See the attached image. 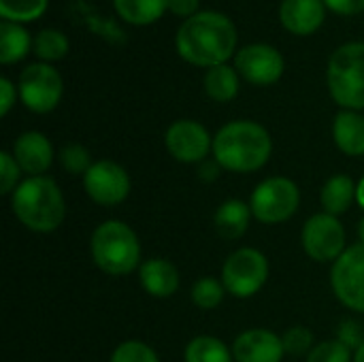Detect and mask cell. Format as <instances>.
I'll list each match as a JSON object with an SVG mask.
<instances>
[{"mask_svg":"<svg viewBox=\"0 0 364 362\" xmlns=\"http://www.w3.org/2000/svg\"><path fill=\"white\" fill-rule=\"evenodd\" d=\"M239 32L235 21L220 11H200L186 19L175 34L179 58L198 68L226 64L237 55Z\"/></svg>","mask_w":364,"mask_h":362,"instance_id":"6da1fadb","label":"cell"},{"mask_svg":"<svg viewBox=\"0 0 364 362\" xmlns=\"http://www.w3.org/2000/svg\"><path fill=\"white\" fill-rule=\"evenodd\" d=\"M271 154L269 130L252 119L228 122L213 137V160L230 173H254L269 162Z\"/></svg>","mask_w":364,"mask_h":362,"instance_id":"7a4b0ae2","label":"cell"},{"mask_svg":"<svg viewBox=\"0 0 364 362\" xmlns=\"http://www.w3.org/2000/svg\"><path fill=\"white\" fill-rule=\"evenodd\" d=\"M15 218L32 233H53L66 218V201L60 186L47 177H28L11 194Z\"/></svg>","mask_w":364,"mask_h":362,"instance_id":"3957f363","label":"cell"},{"mask_svg":"<svg viewBox=\"0 0 364 362\" xmlns=\"http://www.w3.org/2000/svg\"><path fill=\"white\" fill-rule=\"evenodd\" d=\"M94 265L107 275H130L141 267V243L136 233L122 220L98 224L90 239Z\"/></svg>","mask_w":364,"mask_h":362,"instance_id":"277c9868","label":"cell"},{"mask_svg":"<svg viewBox=\"0 0 364 362\" xmlns=\"http://www.w3.org/2000/svg\"><path fill=\"white\" fill-rule=\"evenodd\" d=\"M326 85L331 98L350 111L364 109V41H350L337 47L328 60Z\"/></svg>","mask_w":364,"mask_h":362,"instance_id":"5b68a950","label":"cell"},{"mask_svg":"<svg viewBox=\"0 0 364 362\" xmlns=\"http://www.w3.org/2000/svg\"><path fill=\"white\" fill-rule=\"evenodd\" d=\"M301 205V190L290 177H269L250 196V209L262 224L288 222Z\"/></svg>","mask_w":364,"mask_h":362,"instance_id":"8992f818","label":"cell"},{"mask_svg":"<svg viewBox=\"0 0 364 362\" xmlns=\"http://www.w3.org/2000/svg\"><path fill=\"white\" fill-rule=\"evenodd\" d=\"M17 92L21 105L38 115L51 113L64 94V81L58 68L47 62H32L28 64L17 79Z\"/></svg>","mask_w":364,"mask_h":362,"instance_id":"52a82bcc","label":"cell"},{"mask_svg":"<svg viewBox=\"0 0 364 362\" xmlns=\"http://www.w3.org/2000/svg\"><path fill=\"white\" fill-rule=\"evenodd\" d=\"M269 280V260L256 247L235 250L222 265V284L235 299H250Z\"/></svg>","mask_w":364,"mask_h":362,"instance_id":"ba28073f","label":"cell"},{"mask_svg":"<svg viewBox=\"0 0 364 362\" xmlns=\"http://www.w3.org/2000/svg\"><path fill=\"white\" fill-rule=\"evenodd\" d=\"M331 288L341 305L364 314V243L348 247L333 262Z\"/></svg>","mask_w":364,"mask_h":362,"instance_id":"9c48e42d","label":"cell"},{"mask_svg":"<svg viewBox=\"0 0 364 362\" xmlns=\"http://www.w3.org/2000/svg\"><path fill=\"white\" fill-rule=\"evenodd\" d=\"M301 245L311 260L335 262L348 250L343 224L331 213H316L301 230Z\"/></svg>","mask_w":364,"mask_h":362,"instance_id":"30bf717a","label":"cell"},{"mask_svg":"<svg viewBox=\"0 0 364 362\" xmlns=\"http://www.w3.org/2000/svg\"><path fill=\"white\" fill-rule=\"evenodd\" d=\"M235 68L247 83L267 87L284 77L286 60L282 51L269 43H250L237 51Z\"/></svg>","mask_w":364,"mask_h":362,"instance_id":"8fae6325","label":"cell"},{"mask_svg":"<svg viewBox=\"0 0 364 362\" xmlns=\"http://www.w3.org/2000/svg\"><path fill=\"white\" fill-rule=\"evenodd\" d=\"M164 147L177 162L198 164L213 151V137L196 119H177L164 132Z\"/></svg>","mask_w":364,"mask_h":362,"instance_id":"7c38bea8","label":"cell"},{"mask_svg":"<svg viewBox=\"0 0 364 362\" xmlns=\"http://www.w3.org/2000/svg\"><path fill=\"white\" fill-rule=\"evenodd\" d=\"M83 188L94 203L102 207H113L128 198L132 183L122 164L113 160H98L83 175Z\"/></svg>","mask_w":364,"mask_h":362,"instance_id":"4fadbf2b","label":"cell"},{"mask_svg":"<svg viewBox=\"0 0 364 362\" xmlns=\"http://www.w3.org/2000/svg\"><path fill=\"white\" fill-rule=\"evenodd\" d=\"M235 362H282L286 356L284 339L269 329L243 331L232 344Z\"/></svg>","mask_w":364,"mask_h":362,"instance_id":"5bb4252c","label":"cell"},{"mask_svg":"<svg viewBox=\"0 0 364 362\" xmlns=\"http://www.w3.org/2000/svg\"><path fill=\"white\" fill-rule=\"evenodd\" d=\"M13 158L17 160L19 169L23 173H28L30 177H41L45 175L51 164H53V145L51 141L38 132V130H28V132H21L15 143H13Z\"/></svg>","mask_w":364,"mask_h":362,"instance_id":"9a60e30c","label":"cell"},{"mask_svg":"<svg viewBox=\"0 0 364 362\" xmlns=\"http://www.w3.org/2000/svg\"><path fill=\"white\" fill-rule=\"evenodd\" d=\"M326 11L324 0H282L279 21L290 34L311 36L322 28Z\"/></svg>","mask_w":364,"mask_h":362,"instance_id":"2e32d148","label":"cell"},{"mask_svg":"<svg viewBox=\"0 0 364 362\" xmlns=\"http://www.w3.org/2000/svg\"><path fill=\"white\" fill-rule=\"evenodd\" d=\"M139 282L154 299H168L179 290V271L166 258H149L139 267Z\"/></svg>","mask_w":364,"mask_h":362,"instance_id":"e0dca14e","label":"cell"},{"mask_svg":"<svg viewBox=\"0 0 364 362\" xmlns=\"http://www.w3.org/2000/svg\"><path fill=\"white\" fill-rule=\"evenodd\" d=\"M333 141L339 151L352 158L364 156V115L360 111L341 109L333 119Z\"/></svg>","mask_w":364,"mask_h":362,"instance_id":"ac0fdd59","label":"cell"},{"mask_svg":"<svg viewBox=\"0 0 364 362\" xmlns=\"http://www.w3.org/2000/svg\"><path fill=\"white\" fill-rule=\"evenodd\" d=\"M252 218H254V213L250 209V203H243L239 198H230V201H224L215 209L213 224H215V230L220 237L235 241L247 233Z\"/></svg>","mask_w":364,"mask_h":362,"instance_id":"d6986e66","label":"cell"},{"mask_svg":"<svg viewBox=\"0 0 364 362\" xmlns=\"http://www.w3.org/2000/svg\"><path fill=\"white\" fill-rule=\"evenodd\" d=\"M356 181L350 175H333L326 179L320 192V203L324 207V213H331L335 218L343 215L354 203H356Z\"/></svg>","mask_w":364,"mask_h":362,"instance_id":"ffe728a7","label":"cell"},{"mask_svg":"<svg viewBox=\"0 0 364 362\" xmlns=\"http://www.w3.org/2000/svg\"><path fill=\"white\" fill-rule=\"evenodd\" d=\"M32 34L23 28V23L0 21V62L4 66L21 62L32 51Z\"/></svg>","mask_w":364,"mask_h":362,"instance_id":"44dd1931","label":"cell"},{"mask_svg":"<svg viewBox=\"0 0 364 362\" xmlns=\"http://www.w3.org/2000/svg\"><path fill=\"white\" fill-rule=\"evenodd\" d=\"M239 73L230 64H220L205 70L203 90L215 102H230L239 94Z\"/></svg>","mask_w":364,"mask_h":362,"instance_id":"7402d4cb","label":"cell"},{"mask_svg":"<svg viewBox=\"0 0 364 362\" xmlns=\"http://www.w3.org/2000/svg\"><path fill=\"white\" fill-rule=\"evenodd\" d=\"M113 9L130 26H149L168 11V0H113Z\"/></svg>","mask_w":364,"mask_h":362,"instance_id":"603a6c76","label":"cell"},{"mask_svg":"<svg viewBox=\"0 0 364 362\" xmlns=\"http://www.w3.org/2000/svg\"><path fill=\"white\" fill-rule=\"evenodd\" d=\"M183 362H235V356L232 348H228L222 339L198 335L186 346Z\"/></svg>","mask_w":364,"mask_h":362,"instance_id":"cb8c5ba5","label":"cell"},{"mask_svg":"<svg viewBox=\"0 0 364 362\" xmlns=\"http://www.w3.org/2000/svg\"><path fill=\"white\" fill-rule=\"evenodd\" d=\"M68 49H70V41L62 30L43 28L34 34L32 51L41 62H47V64L58 62L68 55Z\"/></svg>","mask_w":364,"mask_h":362,"instance_id":"d4e9b609","label":"cell"},{"mask_svg":"<svg viewBox=\"0 0 364 362\" xmlns=\"http://www.w3.org/2000/svg\"><path fill=\"white\" fill-rule=\"evenodd\" d=\"M49 0H0V17L4 21L30 23L45 15Z\"/></svg>","mask_w":364,"mask_h":362,"instance_id":"484cf974","label":"cell"},{"mask_svg":"<svg viewBox=\"0 0 364 362\" xmlns=\"http://www.w3.org/2000/svg\"><path fill=\"white\" fill-rule=\"evenodd\" d=\"M192 303L198 307V309H205V312H211L215 309L222 301H224V294H226V288L220 280L215 277H200L194 286H192Z\"/></svg>","mask_w":364,"mask_h":362,"instance_id":"4316f807","label":"cell"},{"mask_svg":"<svg viewBox=\"0 0 364 362\" xmlns=\"http://www.w3.org/2000/svg\"><path fill=\"white\" fill-rule=\"evenodd\" d=\"M58 158H60V164H62V169H64L66 173H70V175H81V177H83V175L90 171V166L94 164L92 158H90L87 147H83L81 143H66V145L60 149Z\"/></svg>","mask_w":364,"mask_h":362,"instance_id":"83f0119b","label":"cell"},{"mask_svg":"<svg viewBox=\"0 0 364 362\" xmlns=\"http://www.w3.org/2000/svg\"><path fill=\"white\" fill-rule=\"evenodd\" d=\"M109 362H160V358L154 352V348L147 346L145 341L128 339L113 350Z\"/></svg>","mask_w":364,"mask_h":362,"instance_id":"f1b7e54d","label":"cell"},{"mask_svg":"<svg viewBox=\"0 0 364 362\" xmlns=\"http://www.w3.org/2000/svg\"><path fill=\"white\" fill-rule=\"evenodd\" d=\"M305 362H354V354L339 339H328V341L316 344L314 350L307 354Z\"/></svg>","mask_w":364,"mask_h":362,"instance_id":"f546056e","label":"cell"},{"mask_svg":"<svg viewBox=\"0 0 364 362\" xmlns=\"http://www.w3.org/2000/svg\"><path fill=\"white\" fill-rule=\"evenodd\" d=\"M284 348H286V354H292V356H305L314 350V333L305 326H292L284 333Z\"/></svg>","mask_w":364,"mask_h":362,"instance_id":"4dcf8cb0","label":"cell"},{"mask_svg":"<svg viewBox=\"0 0 364 362\" xmlns=\"http://www.w3.org/2000/svg\"><path fill=\"white\" fill-rule=\"evenodd\" d=\"M19 175H21V169L17 160L13 158V154L2 151L0 154V194H13L15 188L21 183Z\"/></svg>","mask_w":364,"mask_h":362,"instance_id":"1f68e13d","label":"cell"},{"mask_svg":"<svg viewBox=\"0 0 364 362\" xmlns=\"http://www.w3.org/2000/svg\"><path fill=\"white\" fill-rule=\"evenodd\" d=\"M337 339L341 341V344H346L350 350H358L360 346L364 344V335L363 331L358 329V324L356 322H352V320H348V322H343L341 326H339V333H337Z\"/></svg>","mask_w":364,"mask_h":362,"instance_id":"d6a6232c","label":"cell"},{"mask_svg":"<svg viewBox=\"0 0 364 362\" xmlns=\"http://www.w3.org/2000/svg\"><path fill=\"white\" fill-rule=\"evenodd\" d=\"M19 98V92H17V85L9 79V77H0V115L6 117L9 111L13 109V105L17 102Z\"/></svg>","mask_w":364,"mask_h":362,"instance_id":"836d02e7","label":"cell"},{"mask_svg":"<svg viewBox=\"0 0 364 362\" xmlns=\"http://www.w3.org/2000/svg\"><path fill=\"white\" fill-rule=\"evenodd\" d=\"M326 9L337 13V15H343V17H352V15H358L364 13V0H324Z\"/></svg>","mask_w":364,"mask_h":362,"instance_id":"e575fe53","label":"cell"},{"mask_svg":"<svg viewBox=\"0 0 364 362\" xmlns=\"http://www.w3.org/2000/svg\"><path fill=\"white\" fill-rule=\"evenodd\" d=\"M168 11L186 21L200 13V0H168Z\"/></svg>","mask_w":364,"mask_h":362,"instance_id":"d590c367","label":"cell"},{"mask_svg":"<svg viewBox=\"0 0 364 362\" xmlns=\"http://www.w3.org/2000/svg\"><path fill=\"white\" fill-rule=\"evenodd\" d=\"M220 173H222V166H220L215 160H205V162H200L198 177H200L205 183H209V181H215Z\"/></svg>","mask_w":364,"mask_h":362,"instance_id":"8d00e7d4","label":"cell"},{"mask_svg":"<svg viewBox=\"0 0 364 362\" xmlns=\"http://www.w3.org/2000/svg\"><path fill=\"white\" fill-rule=\"evenodd\" d=\"M356 203L364 209V177L358 181V188H356Z\"/></svg>","mask_w":364,"mask_h":362,"instance_id":"74e56055","label":"cell"},{"mask_svg":"<svg viewBox=\"0 0 364 362\" xmlns=\"http://www.w3.org/2000/svg\"><path fill=\"white\" fill-rule=\"evenodd\" d=\"M354 362H364V344L354 352Z\"/></svg>","mask_w":364,"mask_h":362,"instance_id":"f35d334b","label":"cell"},{"mask_svg":"<svg viewBox=\"0 0 364 362\" xmlns=\"http://www.w3.org/2000/svg\"><path fill=\"white\" fill-rule=\"evenodd\" d=\"M358 235H360V243H364V218L360 222V228H358Z\"/></svg>","mask_w":364,"mask_h":362,"instance_id":"ab89813d","label":"cell"}]
</instances>
